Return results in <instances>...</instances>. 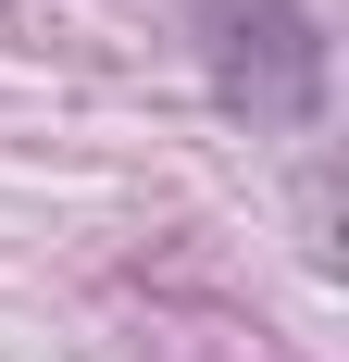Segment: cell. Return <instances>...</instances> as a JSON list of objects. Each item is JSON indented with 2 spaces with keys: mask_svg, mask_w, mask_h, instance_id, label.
Masks as SVG:
<instances>
[{
  "mask_svg": "<svg viewBox=\"0 0 349 362\" xmlns=\"http://www.w3.org/2000/svg\"><path fill=\"white\" fill-rule=\"evenodd\" d=\"M200 50H212V88L249 125H312L324 112V25L300 0H200Z\"/></svg>",
  "mask_w": 349,
  "mask_h": 362,
  "instance_id": "obj_1",
  "label": "cell"
}]
</instances>
